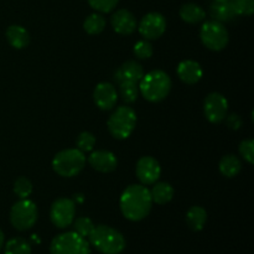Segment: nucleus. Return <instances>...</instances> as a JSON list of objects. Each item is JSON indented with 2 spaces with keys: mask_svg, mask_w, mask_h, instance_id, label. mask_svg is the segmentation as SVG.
I'll use <instances>...</instances> for the list:
<instances>
[{
  "mask_svg": "<svg viewBox=\"0 0 254 254\" xmlns=\"http://www.w3.org/2000/svg\"><path fill=\"white\" fill-rule=\"evenodd\" d=\"M124 217L133 222L144 220L150 213L153 200L145 185H130L123 191L119 201Z\"/></svg>",
  "mask_w": 254,
  "mask_h": 254,
  "instance_id": "f257e3e1",
  "label": "nucleus"
},
{
  "mask_svg": "<svg viewBox=\"0 0 254 254\" xmlns=\"http://www.w3.org/2000/svg\"><path fill=\"white\" fill-rule=\"evenodd\" d=\"M89 245L103 254H121L126 248V238L116 228L106 225L94 227L88 237Z\"/></svg>",
  "mask_w": 254,
  "mask_h": 254,
  "instance_id": "f03ea898",
  "label": "nucleus"
},
{
  "mask_svg": "<svg viewBox=\"0 0 254 254\" xmlns=\"http://www.w3.org/2000/svg\"><path fill=\"white\" fill-rule=\"evenodd\" d=\"M139 83V92L144 98L153 103L165 99L171 89V79L168 73L161 69H154L144 74Z\"/></svg>",
  "mask_w": 254,
  "mask_h": 254,
  "instance_id": "7ed1b4c3",
  "label": "nucleus"
},
{
  "mask_svg": "<svg viewBox=\"0 0 254 254\" xmlns=\"http://www.w3.org/2000/svg\"><path fill=\"white\" fill-rule=\"evenodd\" d=\"M86 166V156L78 149H66L55 155L52 169L62 178H73Z\"/></svg>",
  "mask_w": 254,
  "mask_h": 254,
  "instance_id": "20e7f679",
  "label": "nucleus"
},
{
  "mask_svg": "<svg viewBox=\"0 0 254 254\" xmlns=\"http://www.w3.org/2000/svg\"><path fill=\"white\" fill-rule=\"evenodd\" d=\"M136 126V114L130 107H119L112 113L107 122L109 133L119 140L129 138Z\"/></svg>",
  "mask_w": 254,
  "mask_h": 254,
  "instance_id": "39448f33",
  "label": "nucleus"
},
{
  "mask_svg": "<svg viewBox=\"0 0 254 254\" xmlns=\"http://www.w3.org/2000/svg\"><path fill=\"white\" fill-rule=\"evenodd\" d=\"M51 254H91V246L86 238L76 232H64L56 236L50 246Z\"/></svg>",
  "mask_w": 254,
  "mask_h": 254,
  "instance_id": "423d86ee",
  "label": "nucleus"
},
{
  "mask_svg": "<svg viewBox=\"0 0 254 254\" xmlns=\"http://www.w3.org/2000/svg\"><path fill=\"white\" fill-rule=\"evenodd\" d=\"M37 221V207L35 202L21 198L10 210V222L17 231H27L34 227Z\"/></svg>",
  "mask_w": 254,
  "mask_h": 254,
  "instance_id": "0eeeda50",
  "label": "nucleus"
},
{
  "mask_svg": "<svg viewBox=\"0 0 254 254\" xmlns=\"http://www.w3.org/2000/svg\"><path fill=\"white\" fill-rule=\"evenodd\" d=\"M200 37L202 44L211 51H221L227 46L230 41L228 31L225 25L216 20L206 21L201 26Z\"/></svg>",
  "mask_w": 254,
  "mask_h": 254,
  "instance_id": "6e6552de",
  "label": "nucleus"
},
{
  "mask_svg": "<svg viewBox=\"0 0 254 254\" xmlns=\"http://www.w3.org/2000/svg\"><path fill=\"white\" fill-rule=\"evenodd\" d=\"M76 216V203L72 198L62 197L55 201L50 211V218L52 223L59 228H66L71 226Z\"/></svg>",
  "mask_w": 254,
  "mask_h": 254,
  "instance_id": "1a4fd4ad",
  "label": "nucleus"
},
{
  "mask_svg": "<svg viewBox=\"0 0 254 254\" xmlns=\"http://www.w3.org/2000/svg\"><path fill=\"white\" fill-rule=\"evenodd\" d=\"M227 111L228 102L225 96L217 93V92H213L206 97L205 103H203V112H205V117L208 122L213 124L221 123L227 117Z\"/></svg>",
  "mask_w": 254,
  "mask_h": 254,
  "instance_id": "9d476101",
  "label": "nucleus"
},
{
  "mask_svg": "<svg viewBox=\"0 0 254 254\" xmlns=\"http://www.w3.org/2000/svg\"><path fill=\"white\" fill-rule=\"evenodd\" d=\"M138 29L145 40H156L165 32L166 20L160 12H149L143 16Z\"/></svg>",
  "mask_w": 254,
  "mask_h": 254,
  "instance_id": "9b49d317",
  "label": "nucleus"
},
{
  "mask_svg": "<svg viewBox=\"0 0 254 254\" xmlns=\"http://www.w3.org/2000/svg\"><path fill=\"white\" fill-rule=\"evenodd\" d=\"M135 174L143 185H154L160 178V164L151 156H143L136 163Z\"/></svg>",
  "mask_w": 254,
  "mask_h": 254,
  "instance_id": "f8f14e48",
  "label": "nucleus"
},
{
  "mask_svg": "<svg viewBox=\"0 0 254 254\" xmlns=\"http://www.w3.org/2000/svg\"><path fill=\"white\" fill-rule=\"evenodd\" d=\"M94 103L102 111H111L118 101V92L116 87L109 82H101L96 86L93 92Z\"/></svg>",
  "mask_w": 254,
  "mask_h": 254,
  "instance_id": "ddd939ff",
  "label": "nucleus"
},
{
  "mask_svg": "<svg viewBox=\"0 0 254 254\" xmlns=\"http://www.w3.org/2000/svg\"><path fill=\"white\" fill-rule=\"evenodd\" d=\"M88 163L94 170L99 173L108 174L117 169L118 160L112 151L108 150H97L89 155Z\"/></svg>",
  "mask_w": 254,
  "mask_h": 254,
  "instance_id": "4468645a",
  "label": "nucleus"
},
{
  "mask_svg": "<svg viewBox=\"0 0 254 254\" xmlns=\"http://www.w3.org/2000/svg\"><path fill=\"white\" fill-rule=\"evenodd\" d=\"M112 26L119 35H130L136 29L135 16L129 10H117L112 15Z\"/></svg>",
  "mask_w": 254,
  "mask_h": 254,
  "instance_id": "2eb2a0df",
  "label": "nucleus"
},
{
  "mask_svg": "<svg viewBox=\"0 0 254 254\" xmlns=\"http://www.w3.org/2000/svg\"><path fill=\"white\" fill-rule=\"evenodd\" d=\"M144 76V69L139 62L127 61L119 67L114 73V79L118 84L123 83V82H135L138 83Z\"/></svg>",
  "mask_w": 254,
  "mask_h": 254,
  "instance_id": "dca6fc26",
  "label": "nucleus"
},
{
  "mask_svg": "<svg viewBox=\"0 0 254 254\" xmlns=\"http://www.w3.org/2000/svg\"><path fill=\"white\" fill-rule=\"evenodd\" d=\"M202 68L200 64L192 60H185L178 66V76L184 83L195 84L202 78Z\"/></svg>",
  "mask_w": 254,
  "mask_h": 254,
  "instance_id": "f3484780",
  "label": "nucleus"
},
{
  "mask_svg": "<svg viewBox=\"0 0 254 254\" xmlns=\"http://www.w3.org/2000/svg\"><path fill=\"white\" fill-rule=\"evenodd\" d=\"M211 16L213 17V20L220 22H228L232 21L235 17H237V12H236L235 7H233L232 2L225 1V2H218L215 1L210 7Z\"/></svg>",
  "mask_w": 254,
  "mask_h": 254,
  "instance_id": "a211bd4d",
  "label": "nucleus"
},
{
  "mask_svg": "<svg viewBox=\"0 0 254 254\" xmlns=\"http://www.w3.org/2000/svg\"><path fill=\"white\" fill-rule=\"evenodd\" d=\"M6 39L14 49L21 50L30 42V35L25 27L20 25H11L6 30Z\"/></svg>",
  "mask_w": 254,
  "mask_h": 254,
  "instance_id": "6ab92c4d",
  "label": "nucleus"
},
{
  "mask_svg": "<svg viewBox=\"0 0 254 254\" xmlns=\"http://www.w3.org/2000/svg\"><path fill=\"white\" fill-rule=\"evenodd\" d=\"M207 221V213L201 206H192L186 213V223L195 232L202 230Z\"/></svg>",
  "mask_w": 254,
  "mask_h": 254,
  "instance_id": "aec40b11",
  "label": "nucleus"
},
{
  "mask_svg": "<svg viewBox=\"0 0 254 254\" xmlns=\"http://www.w3.org/2000/svg\"><path fill=\"white\" fill-rule=\"evenodd\" d=\"M205 10L193 2H188L180 9V17L188 24H198L205 20Z\"/></svg>",
  "mask_w": 254,
  "mask_h": 254,
  "instance_id": "412c9836",
  "label": "nucleus"
},
{
  "mask_svg": "<svg viewBox=\"0 0 254 254\" xmlns=\"http://www.w3.org/2000/svg\"><path fill=\"white\" fill-rule=\"evenodd\" d=\"M150 196L153 202L158 203V205H165L173 200L174 189L168 183L154 184L153 189L150 190Z\"/></svg>",
  "mask_w": 254,
  "mask_h": 254,
  "instance_id": "4be33fe9",
  "label": "nucleus"
},
{
  "mask_svg": "<svg viewBox=\"0 0 254 254\" xmlns=\"http://www.w3.org/2000/svg\"><path fill=\"white\" fill-rule=\"evenodd\" d=\"M242 163L235 155H226L220 161V171L226 178H235L240 174Z\"/></svg>",
  "mask_w": 254,
  "mask_h": 254,
  "instance_id": "5701e85b",
  "label": "nucleus"
},
{
  "mask_svg": "<svg viewBox=\"0 0 254 254\" xmlns=\"http://www.w3.org/2000/svg\"><path fill=\"white\" fill-rule=\"evenodd\" d=\"M5 254H31V246L21 237L11 238L5 245Z\"/></svg>",
  "mask_w": 254,
  "mask_h": 254,
  "instance_id": "b1692460",
  "label": "nucleus"
},
{
  "mask_svg": "<svg viewBox=\"0 0 254 254\" xmlns=\"http://www.w3.org/2000/svg\"><path fill=\"white\" fill-rule=\"evenodd\" d=\"M83 27L89 35H98L106 27V19L101 14H91L83 22Z\"/></svg>",
  "mask_w": 254,
  "mask_h": 254,
  "instance_id": "393cba45",
  "label": "nucleus"
},
{
  "mask_svg": "<svg viewBox=\"0 0 254 254\" xmlns=\"http://www.w3.org/2000/svg\"><path fill=\"white\" fill-rule=\"evenodd\" d=\"M119 93H121L122 99L126 103L130 104L138 99L139 96V86L135 82H123L119 84Z\"/></svg>",
  "mask_w": 254,
  "mask_h": 254,
  "instance_id": "a878e982",
  "label": "nucleus"
},
{
  "mask_svg": "<svg viewBox=\"0 0 254 254\" xmlns=\"http://www.w3.org/2000/svg\"><path fill=\"white\" fill-rule=\"evenodd\" d=\"M94 227H96V226L93 225L92 220L88 217H79L77 218L76 221H73L74 232L83 238L89 237V235H91L92 231L94 230Z\"/></svg>",
  "mask_w": 254,
  "mask_h": 254,
  "instance_id": "bb28decb",
  "label": "nucleus"
},
{
  "mask_svg": "<svg viewBox=\"0 0 254 254\" xmlns=\"http://www.w3.org/2000/svg\"><path fill=\"white\" fill-rule=\"evenodd\" d=\"M14 192L20 198H27L32 192V184L25 176H20L14 183Z\"/></svg>",
  "mask_w": 254,
  "mask_h": 254,
  "instance_id": "cd10ccee",
  "label": "nucleus"
},
{
  "mask_svg": "<svg viewBox=\"0 0 254 254\" xmlns=\"http://www.w3.org/2000/svg\"><path fill=\"white\" fill-rule=\"evenodd\" d=\"M96 145V136L89 131H82L77 138V149L82 153L91 151Z\"/></svg>",
  "mask_w": 254,
  "mask_h": 254,
  "instance_id": "c85d7f7f",
  "label": "nucleus"
},
{
  "mask_svg": "<svg viewBox=\"0 0 254 254\" xmlns=\"http://www.w3.org/2000/svg\"><path fill=\"white\" fill-rule=\"evenodd\" d=\"M153 45L148 40H140L134 45V55L140 60L150 59L153 56Z\"/></svg>",
  "mask_w": 254,
  "mask_h": 254,
  "instance_id": "c756f323",
  "label": "nucleus"
},
{
  "mask_svg": "<svg viewBox=\"0 0 254 254\" xmlns=\"http://www.w3.org/2000/svg\"><path fill=\"white\" fill-rule=\"evenodd\" d=\"M237 15L250 16L254 11V0H231Z\"/></svg>",
  "mask_w": 254,
  "mask_h": 254,
  "instance_id": "7c9ffc66",
  "label": "nucleus"
},
{
  "mask_svg": "<svg viewBox=\"0 0 254 254\" xmlns=\"http://www.w3.org/2000/svg\"><path fill=\"white\" fill-rule=\"evenodd\" d=\"M119 0H88L89 5L96 11L111 12L118 5Z\"/></svg>",
  "mask_w": 254,
  "mask_h": 254,
  "instance_id": "2f4dec72",
  "label": "nucleus"
},
{
  "mask_svg": "<svg viewBox=\"0 0 254 254\" xmlns=\"http://www.w3.org/2000/svg\"><path fill=\"white\" fill-rule=\"evenodd\" d=\"M240 154L247 163H254V141L253 139H246L240 144Z\"/></svg>",
  "mask_w": 254,
  "mask_h": 254,
  "instance_id": "473e14b6",
  "label": "nucleus"
},
{
  "mask_svg": "<svg viewBox=\"0 0 254 254\" xmlns=\"http://www.w3.org/2000/svg\"><path fill=\"white\" fill-rule=\"evenodd\" d=\"M225 121L228 128L232 129V130H238L242 127V119L238 114H231V116L226 117Z\"/></svg>",
  "mask_w": 254,
  "mask_h": 254,
  "instance_id": "72a5a7b5",
  "label": "nucleus"
},
{
  "mask_svg": "<svg viewBox=\"0 0 254 254\" xmlns=\"http://www.w3.org/2000/svg\"><path fill=\"white\" fill-rule=\"evenodd\" d=\"M73 201H74V203L76 202H79V203H82L84 201V197H83V195H81V193H77V195H74V197H73Z\"/></svg>",
  "mask_w": 254,
  "mask_h": 254,
  "instance_id": "f704fd0d",
  "label": "nucleus"
},
{
  "mask_svg": "<svg viewBox=\"0 0 254 254\" xmlns=\"http://www.w3.org/2000/svg\"><path fill=\"white\" fill-rule=\"evenodd\" d=\"M2 246H4V233H2V231L0 230V251H1Z\"/></svg>",
  "mask_w": 254,
  "mask_h": 254,
  "instance_id": "c9c22d12",
  "label": "nucleus"
},
{
  "mask_svg": "<svg viewBox=\"0 0 254 254\" xmlns=\"http://www.w3.org/2000/svg\"><path fill=\"white\" fill-rule=\"evenodd\" d=\"M215 1H218V2H225V1H230V0H215Z\"/></svg>",
  "mask_w": 254,
  "mask_h": 254,
  "instance_id": "e433bc0d",
  "label": "nucleus"
}]
</instances>
